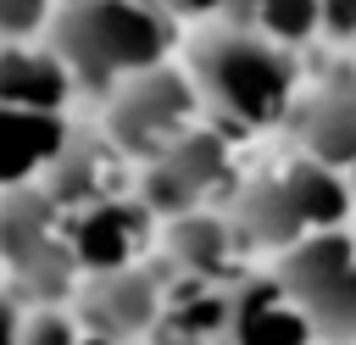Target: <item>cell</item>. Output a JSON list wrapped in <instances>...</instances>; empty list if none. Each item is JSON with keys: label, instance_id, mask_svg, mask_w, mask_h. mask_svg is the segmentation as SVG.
Masks as SVG:
<instances>
[{"label": "cell", "instance_id": "3", "mask_svg": "<svg viewBox=\"0 0 356 345\" xmlns=\"http://www.w3.org/2000/svg\"><path fill=\"white\" fill-rule=\"evenodd\" d=\"M350 178H339V167L317 161V156H295L289 167H278L273 178H261L245 200H239V228L256 245L289 250L323 228H339L350 211Z\"/></svg>", "mask_w": 356, "mask_h": 345}, {"label": "cell", "instance_id": "19", "mask_svg": "<svg viewBox=\"0 0 356 345\" xmlns=\"http://www.w3.org/2000/svg\"><path fill=\"white\" fill-rule=\"evenodd\" d=\"M323 33L356 45V0H323Z\"/></svg>", "mask_w": 356, "mask_h": 345}, {"label": "cell", "instance_id": "18", "mask_svg": "<svg viewBox=\"0 0 356 345\" xmlns=\"http://www.w3.org/2000/svg\"><path fill=\"white\" fill-rule=\"evenodd\" d=\"M50 28V0H0V39H33Z\"/></svg>", "mask_w": 356, "mask_h": 345}, {"label": "cell", "instance_id": "8", "mask_svg": "<svg viewBox=\"0 0 356 345\" xmlns=\"http://www.w3.org/2000/svg\"><path fill=\"white\" fill-rule=\"evenodd\" d=\"M150 228H156V211L145 206V195L134 200L128 189L111 195V200H95L83 211L67 217V234H72V256H78V273H122V267H139L145 250H150Z\"/></svg>", "mask_w": 356, "mask_h": 345}, {"label": "cell", "instance_id": "7", "mask_svg": "<svg viewBox=\"0 0 356 345\" xmlns=\"http://www.w3.org/2000/svg\"><path fill=\"white\" fill-rule=\"evenodd\" d=\"M222 184H228V145L206 128H189L172 150L145 161L139 195L156 217H189V211H206V195H217Z\"/></svg>", "mask_w": 356, "mask_h": 345}, {"label": "cell", "instance_id": "15", "mask_svg": "<svg viewBox=\"0 0 356 345\" xmlns=\"http://www.w3.org/2000/svg\"><path fill=\"white\" fill-rule=\"evenodd\" d=\"M239 234L234 223L211 217V211H189V217H172V262L189 273V278H217L228 284V267L239 256Z\"/></svg>", "mask_w": 356, "mask_h": 345}, {"label": "cell", "instance_id": "20", "mask_svg": "<svg viewBox=\"0 0 356 345\" xmlns=\"http://www.w3.org/2000/svg\"><path fill=\"white\" fill-rule=\"evenodd\" d=\"M22 328H28L22 300H17L11 289H0V345H22Z\"/></svg>", "mask_w": 356, "mask_h": 345}, {"label": "cell", "instance_id": "9", "mask_svg": "<svg viewBox=\"0 0 356 345\" xmlns=\"http://www.w3.org/2000/svg\"><path fill=\"white\" fill-rule=\"evenodd\" d=\"M78 312H83V328L95 334H111V339H139L150 328H161V312H167V289L145 273V267H122V273H95L78 295Z\"/></svg>", "mask_w": 356, "mask_h": 345}, {"label": "cell", "instance_id": "12", "mask_svg": "<svg viewBox=\"0 0 356 345\" xmlns=\"http://www.w3.org/2000/svg\"><path fill=\"white\" fill-rule=\"evenodd\" d=\"M228 345H317V328L284 289V278H245L234 284Z\"/></svg>", "mask_w": 356, "mask_h": 345}, {"label": "cell", "instance_id": "4", "mask_svg": "<svg viewBox=\"0 0 356 345\" xmlns=\"http://www.w3.org/2000/svg\"><path fill=\"white\" fill-rule=\"evenodd\" d=\"M0 267L39 300H61L78 278L67 211L33 184V189H6L0 195Z\"/></svg>", "mask_w": 356, "mask_h": 345}, {"label": "cell", "instance_id": "1", "mask_svg": "<svg viewBox=\"0 0 356 345\" xmlns=\"http://www.w3.org/2000/svg\"><path fill=\"white\" fill-rule=\"evenodd\" d=\"M178 17L161 0H61L50 45L67 56L83 89H117L150 67H167Z\"/></svg>", "mask_w": 356, "mask_h": 345}, {"label": "cell", "instance_id": "17", "mask_svg": "<svg viewBox=\"0 0 356 345\" xmlns=\"http://www.w3.org/2000/svg\"><path fill=\"white\" fill-rule=\"evenodd\" d=\"M22 345H83V323H72L61 306H39L22 328Z\"/></svg>", "mask_w": 356, "mask_h": 345}, {"label": "cell", "instance_id": "6", "mask_svg": "<svg viewBox=\"0 0 356 345\" xmlns=\"http://www.w3.org/2000/svg\"><path fill=\"white\" fill-rule=\"evenodd\" d=\"M195 106H206L195 78H184L172 67H150V72H139V78L111 89L106 139L128 161H156L161 150H172L195 128Z\"/></svg>", "mask_w": 356, "mask_h": 345}, {"label": "cell", "instance_id": "2", "mask_svg": "<svg viewBox=\"0 0 356 345\" xmlns=\"http://www.w3.org/2000/svg\"><path fill=\"white\" fill-rule=\"evenodd\" d=\"M189 78L200 89V100L234 122V128H273L295 111V61L289 45L256 33V28H211L195 45Z\"/></svg>", "mask_w": 356, "mask_h": 345}, {"label": "cell", "instance_id": "10", "mask_svg": "<svg viewBox=\"0 0 356 345\" xmlns=\"http://www.w3.org/2000/svg\"><path fill=\"white\" fill-rule=\"evenodd\" d=\"M67 111H28V106H0V195L6 189H33L50 178V167L72 145Z\"/></svg>", "mask_w": 356, "mask_h": 345}, {"label": "cell", "instance_id": "14", "mask_svg": "<svg viewBox=\"0 0 356 345\" xmlns=\"http://www.w3.org/2000/svg\"><path fill=\"white\" fill-rule=\"evenodd\" d=\"M122 150L111 145V139H89V134H72V145H67V156L50 167V178L39 184L67 217L72 211H83V206H95V200H111V195H122Z\"/></svg>", "mask_w": 356, "mask_h": 345}, {"label": "cell", "instance_id": "5", "mask_svg": "<svg viewBox=\"0 0 356 345\" xmlns=\"http://www.w3.org/2000/svg\"><path fill=\"white\" fill-rule=\"evenodd\" d=\"M278 278L312 317L317 339L356 345V234L323 228V234L289 245L278 262Z\"/></svg>", "mask_w": 356, "mask_h": 345}, {"label": "cell", "instance_id": "22", "mask_svg": "<svg viewBox=\"0 0 356 345\" xmlns=\"http://www.w3.org/2000/svg\"><path fill=\"white\" fill-rule=\"evenodd\" d=\"M83 345H128V339H111V334H95V328H83Z\"/></svg>", "mask_w": 356, "mask_h": 345}, {"label": "cell", "instance_id": "16", "mask_svg": "<svg viewBox=\"0 0 356 345\" xmlns=\"http://www.w3.org/2000/svg\"><path fill=\"white\" fill-rule=\"evenodd\" d=\"M228 22L256 28L278 45H300L323 28V0H228Z\"/></svg>", "mask_w": 356, "mask_h": 345}, {"label": "cell", "instance_id": "23", "mask_svg": "<svg viewBox=\"0 0 356 345\" xmlns=\"http://www.w3.org/2000/svg\"><path fill=\"white\" fill-rule=\"evenodd\" d=\"M345 178H350V189H356V161H350V167H345Z\"/></svg>", "mask_w": 356, "mask_h": 345}, {"label": "cell", "instance_id": "13", "mask_svg": "<svg viewBox=\"0 0 356 345\" xmlns=\"http://www.w3.org/2000/svg\"><path fill=\"white\" fill-rule=\"evenodd\" d=\"M295 128H300V150L328 161V167H350L356 161V67L317 83L306 100H295Z\"/></svg>", "mask_w": 356, "mask_h": 345}, {"label": "cell", "instance_id": "11", "mask_svg": "<svg viewBox=\"0 0 356 345\" xmlns=\"http://www.w3.org/2000/svg\"><path fill=\"white\" fill-rule=\"evenodd\" d=\"M78 72L67 67V56L44 39H0V106H28V111H67V100L78 95Z\"/></svg>", "mask_w": 356, "mask_h": 345}, {"label": "cell", "instance_id": "21", "mask_svg": "<svg viewBox=\"0 0 356 345\" xmlns=\"http://www.w3.org/2000/svg\"><path fill=\"white\" fill-rule=\"evenodd\" d=\"M172 17H206V11H222L228 0H161Z\"/></svg>", "mask_w": 356, "mask_h": 345}]
</instances>
